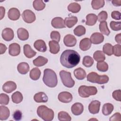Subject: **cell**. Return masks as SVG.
<instances>
[{
  "mask_svg": "<svg viewBox=\"0 0 121 121\" xmlns=\"http://www.w3.org/2000/svg\"><path fill=\"white\" fill-rule=\"evenodd\" d=\"M81 9L80 5L76 2L71 3L69 4L68 6V9L69 11L73 13H76L78 12Z\"/></svg>",
  "mask_w": 121,
  "mask_h": 121,
  "instance_id": "35",
  "label": "cell"
},
{
  "mask_svg": "<svg viewBox=\"0 0 121 121\" xmlns=\"http://www.w3.org/2000/svg\"><path fill=\"white\" fill-rule=\"evenodd\" d=\"M71 111L74 115H79L83 112L84 106L81 103H76L72 105Z\"/></svg>",
  "mask_w": 121,
  "mask_h": 121,
  "instance_id": "16",
  "label": "cell"
},
{
  "mask_svg": "<svg viewBox=\"0 0 121 121\" xmlns=\"http://www.w3.org/2000/svg\"><path fill=\"white\" fill-rule=\"evenodd\" d=\"M23 50L25 55L28 58H33L36 54V52L33 50L30 45L28 44H26L24 45Z\"/></svg>",
  "mask_w": 121,
  "mask_h": 121,
  "instance_id": "21",
  "label": "cell"
},
{
  "mask_svg": "<svg viewBox=\"0 0 121 121\" xmlns=\"http://www.w3.org/2000/svg\"><path fill=\"white\" fill-rule=\"evenodd\" d=\"M100 104V102L98 100L92 101L88 105L89 112L93 114L98 113L99 112Z\"/></svg>",
  "mask_w": 121,
  "mask_h": 121,
  "instance_id": "9",
  "label": "cell"
},
{
  "mask_svg": "<svg viewBox=\"0 0 121 121\" xmlns=\"http://www.w3.org/2000/svg\"><path fill=\"white\" fill-rule=\"evenodd\" d=\"M50 37L53 41H55L57 42H59L60 39V33L56 31H53L51 32Z\"/></svg>",
  "mask_w": 121,
  "mask_h": 121,
  "instance_id": "46",
  "label": "cell"
},
{
  "mask_svg": "<svg viewBox=\"0 0 121 121\" xmlns=\"http://www.w3.org/2000/svg\"><path fill=\"white\" fill-rule=\"evenodd\" d=\"M18 38L22 41H25L29 37V33L26 29L24 28H19L17 30Z\"/></svg>",
  "mask_w": 121,
  "mask_h": 121,
  "instance_id": "23",
  "label": "cell"
},
{
  "mask_svg": "<svg viewBox=\"0 0 121 121\" xmlns=\"http://www.w3.org/2000/svg\"><path fill=\"white\" fill-rule=\"evenodd\" d=\"M58 98L59 100L63 103H68L70 102L73 99L72 95L68 92H61L58 95Z\"/></svg>",
  "mask_w": 121,
  "mask_h": 121,
  "instance_id": "8",
  "label": "cell"
},
{
  "mask_svg": "<svg viewBox=\"0 0 121 121\" xmlns=\"http://www.w3.org/2000/svg\"><path fill=\"white\" fill-rule=\"evenodd\" d=\"M99 30L101 33V34L103 35H109L110 31L109 29L108 28L107 26V23L105 21L101 22L99 24Z\"/></svg>",
  "mask_w": 121,
  "mask_h": 121,
  "instance_id": "34",
  "label": "cell"
},
{
  "mask_svg": "<svg viewBox=\"0 0 121 121\" xmlns=\"http://www.w3.org/2000/svg\"><path fill=\"white\" fill-rule=\"evenodd\" d=\"M14 36L13 30L10 28H5L2 30V37L6 41H11Z\"/></svg>",
  "mask_w": 121,
  "mask_h": 121,
  "instance_id": "11",
  "label": "cell"
},
{
  "mask_svg": "<svg viewBox=\"0 0 121 121\" xmlns=\"http://www.w3.org/2000/svg\"><path fill=\"white\" fill-rule=\"evenodd\" d=\"M0 19H2L4 17L5 14V9L4 7L0 6Z\"/></svg>",
  "mask_w": 121,
  "mask_h": 121,
  "instance_id": "53",
  "label": "cell"
},
{
  "mask_svg": "<svg viewBox=\"0 0 121 121\" xmlns=\"http://www.w3.org/2000/svg\"><path fill=\"white\" fill-rule=\"evenodd\" d=\"M113 54L117 57L121 56V45L120 44H117L113 47Z\"/></svg>",
  "mask_w": 121,
  "mask_h": 121,
  "instance_id": "47",
  "label": "cell"
},
{
  "mask_svg": "<svg viewBox=\"0 0 121 121\" xmlns=\"http://www.w3.org/2000/svg\"><path fill=\"white\" fill-rule=\"evenodd\" d=\"M105 2L104 0H93L91 2L92 7L94 9H98L104 7Z\"/></svg>",
  "mask_w": 121,
  "mask_h": 121,
  "instance_id": "37",
  "label": "cell"
},
{
  "mask_svg": "<svg viewBox=\"0 0 121 121\" xmlns=\"http://www.w3.org/2000/svg\"><path fill=\"white\" fill-rule=\"evenodd\" d=\"M74 75L75 78L78 80L84 79L86 76L85 70L81 68H78L74 71Z\"/></svg>",
  "mask_w": 121,
  "mask_h": 121,
  "instance_id": "25",
  "label": "cell"
},
{
  "mask_svg": "<svg viewBox=\"0 0 121 121\" xmlns=\"http://www.w3.org/2000/svg\"><path fill=\"white\" fill-rule=\"evenodd\" d=\"M87 80L93 83L104 84L109 81V77L106 75H99L95 72L89 73L87 75Z\"/></svg>",
  "mask_w": 121,
  "mask_h": 121,
  "instance_id": "4",
  "label": "cell"
},
{
  "mask_svg": "<svg viewBox=\"0 0 121 121\" xmlns=\"http://www.w3.org/2000/svg\"><path fill=\"white\" fill-rule=\"evenodd\" d=\"M86 33V28L82 25L77 26L74 29V34L78 36H81Z\"/></svg>",
  "mask_w": 121,
  "mask_h": 121,
  "instance_id": "40",
  "label": "cell"
},
{
  "mask_svg": "<svg viewBox=\"0 0 121 121\" xmlns=\"http://www.w3.org/2000/svg\"><path fill=\"white\" fill-rule=\"evenodd\" d=\"M63 43L67 47H73L77 43V39L73 35L69 34L64 36Z\"/></svg>",
  "mask_w": 121,
  "mask_h": 121,
  "instance_id": "10",
  "label": "cell"
},
{
  "mask_svg": "<svg viewBox=\"0 0 121 121\" xmlns=\"http://www.w3.org/2000/svg\"><path fill=\"white\" fill-rule=\"evenodd\" d=\"M115 41L118 43L119 44L121 43V34L119 33L116 35L115 37Z\"/></svg>",
  "mask_w": 121,
  "mask_h": 121,
  "instance_id": "54",
  "label": "cell"
},
{
  "mask_svg": "<svg viewBox=\"0 0 121 121\" xmlns=\"http://www.w3.org/2000/svg\"><path fill=\"white\" fill-rule=\"evenodd\" d=\"M22 17L24 21L26 23H32L36 19L35 13L29 9L24 10L22 14Z\"/></svg>",
  "mask_w": 121,
  "mask_h": 121,
  "instance_id": "7",
  "label": "cell"
},
{
  "mask_svg": "<svg viewBox=\"0 0 121 121\" xmlns=\"http://www.w3.org/2000/svg\"><path fill=\"white\" fill-rule=\"evenodd\" d=\"M17 69L19 73L21 74H26L29 70V66L27 63L22 62L18 64Z\"/></svg>",
  "mask_w": 121,
  "mask_h": 121,
  "instance_id": "27",
  "label": "cell"
},
{
  "mask_svg": "<svg viewBox=\"0 0 121 121\" xmlns=\"http://www.w3.org/2000/svg\"><path fill=\"white\" fill-rule=\"evenodd\" d=\"M12 101L14 103L19 104L21 103L23 99V96L22 94L18 91L15 92L11 95Z\"/></svg>",
  "mask_w": 121,
  "mask_h": 121,
  "instance_id": "33",
  "label": "cell"
},
{
  "mask_svg": "<svg viewBox=\"0 0 121 121\" xmlns=\"http://www.w3.org/2000/svg\"><path fill=\"white\" fill-rule=\"evenodd\" d=\"M103 52L108 56H111L113 54V46L109 43L104 44L103 47Z\"/></svg>",
  "mask_w": 121,
  "mask_h": 121,
  "instance_id": "38",
  "label": "cell"
},
{
  "mask_svg": "<svg viewBox=\"0 0 121 121\" xmlns=\"http://www.w3.org/2000/svg\"><path fill=\"white\" fill-rule=\"evenodd\" d=\"M43 80L45 85L49 87H55L58 83L56 73L53 70L49 69L44 70Z\"/></svg>",
  "mask_w": 121,
  "mask_h": 121,
  "instance_id": "2",
  "label": "cell"
},
{
  "mask_svg": "<svg viewBox=\"0 0 121 121\" xmlns=\"http://www.w3.org/2000/svg\"><path fill=\"white\" fill-rule=\"evenodd\" d=\"M111 17L115 20H120L121 18V14L119 11H113L111 13Z\"/></svg>",
  "mask_w": 121,
  "mask_h": 121,
  "instance_id": "49",
  "label": "cell"
},
{
  "mask_svg": "<svg viewBox=\"0 0 121 121\" xmlns=\"http://www.w3.org/2000/svg\"><path fill=\"white\" fill-rule=\"evenodd\" d=\"M34 99L36 103H46L48 100V98L45 93L40 92L35 95Z\"/></svg>",
  "mask_w": 121,
  "mask_h": 121,
  "instance_id": "18",
  "label": "cell"
},
{
  "mask_svg": "<svg viewBox=\"0 0 121 121\" xmlns=\"http://www.w3.org/2000/svg\"><path fill=\"white\" fill-rule=\"evenodd\" d=\"M33 6L36 10L40 11L45 8V4L42 0H35L33 1Z\"/></svg>",
  "mask_w": 121,
  "mask_h": 121,
  "instance_id": "36",
  "label": "cell"
},
{
  "mask_svg": "<svg viewBox=\"0 0 121 121\" xmlns=\"http://www.w3.org/2000/svg\"><path fill=\"white\" fill-rule=\"evenodd\" d=\"M96 68L97 70L100 71L105 72L108 69V65L106 62L104 61L101 62H97Z\"/></svg>",
  "mask_w": 121,
  "mask_h": 121,
  "instance_id": "42",
  "label": "cell"
},
{
  "mask_svg": "<svg viewBox=\"0 0 121 121\" xmlns=\"http://www.w3.org/2000/svg\"><path fill=\"white\" fill-rule=\"evenodd\" d=\"M38 116L44 121H51L54 118L53 111L45 105H40L37 109Z\"/></svg>",
  "mask_w": 121,
  "mask_h": 121,
  "instance_id": "3",
  "label": "cell"
},
{
  "mask_svg": "<svg viewBox=\"0 0 121 121\" xmlns=\"http://www.w3.org/2000/svg\"><path fill=\"white\" fill-rule=\"evenodd\" d=\"M9 101V95L1 93L0 95V104L3 105H7Z\"/></svg>",
  "mask_w": 121,
  "mask_h": 121,
  "instance_id": "44",
  "label": "cell"
},
{
  "mask_svg": "<svg viewBox=\"0 0 121 121\" xmlns=\"http://www.w3.org/2000/svg\"><path fill=\"white\" fill-rule=\"evenodd\" d=\"M80 56L75 51L67 50L62 52L60 57L61 64L67 68L70 69L77 66L80 62Z\"/></svg>",
  "mask_w": 121,
  "mask_h": 121,
  "instance_id": "1",
  "label": "cell"
},
{
  "mask_svg": "<svg viewBox=\"0 0 121 121\" xmlns=\"http://www.w3.org/2000/svg\"><path fill=\"white\" fill-rule=\"evenodd\" d=\"M0 54H2L4 53L7 50V47L6 45L2 43H0Z\"/></svg>",
  "mask_w": 121,
  "mask_h": 121,
  "instance_id": "52",
  "label": "cell"
},
{
  "mask_svg": "<svg viewBox=\"0 0 121 121\" xmlns=\"http://www.w3.org/2000/svg\"><path fill=\"white\" fill-rule=\"evenodd\" d=\"M17 88L16 84L12 81H8L5 83L2 86L3 90L7 93H10Z\"/></svg>",
  "mask_w": 121,
  "mask_h": 121,
  "instance_id": "13",
  "label": "cell"
},
{
  "mask_svg": "<svg viewBox=\"0 0 121 121\" xmlns=\"http://www.w3.org/2000/svg\"><path fill=\"white\" fill-rule=\"evenodd\" d=\"M48 62V59L44 57L39 56L35 59L33 60V63L34 65L37 67H41L44 66Z\"/></svg>",
  "mask_w": 121,
  "mask_h": 121,
  "instance_id": "29",
  "label": "cell"
},
{
  "mask_svg": "<svg viewBox=\"0 0 121 121\" xmlns=\"http://www.w3.org/2000/svg\"><path fill=\"white\" fill-rule=\"evenodd\" d=\"M108 17L107 13L105 11H101L98 15L97 20L99 22H104L105 21Z\"/></svg>",
  "mask_w": 121,
  "mask_h": 121,
  "instance_id": "45",
  "label": "cell"
},
{
  "mask_svg": "<svg viewBox=\"0 0 121 121\" xmlns=\"http://www.w3.org/2000/svg\"><path fill=\"white\" fill-rule=\"evenodd\" d=\"M93 58L97 62L103 61L105 59L104 53L102 51H96L93 54Z\"/></svg>",
  "mask_w": 121,
  "mask_h": 121,
  "instance_id": "32",
  "label": "cell"
},
{
  "mask_svg": "<svg viewBox=\"0 0 121 121\" xmlns=\"http://www.w3.org/2000/svg\"><path fill=\"white\" fill-rule=\"evenodd\" d=\"M112 4L115 6H120L121 5V0H112Z\"/></svg>",
  "mask_w": 121,
  "mask_h": 121,
  "instance_id": "55",
  "label": "cell"
},
{
  "mask_svg": "<svg viewBox=\"0 0 121 121\" xmlns=\"http://www.w3.org/2000/svg\"><path fill=\"white\" fill-rule=\"evenodd\" d=\"M60 76L63 85L69 88H71L75 85V81L71 77V73L62 70L60 73Z\"/></svg>",
  "mask_w": 121,
  "mask_h": 121,
  "instance_id": "6",
  "label": "cell"
},
{
  "mask_svg": "<svg viewBox=\"0 0 121 121\" xmlns=\"http://www.w3.org/2000/svg\"><path fill=\"white\" fill-rule=\"evenodd\" d=\"M78 22V18L75 16L67 17L64 20V23L68 28H71Z\"/></svg>",
  "mask_w": 121,
  "mask_h": 121,
  "instance_id": "26",
  "label": "cell"
},
{
  "mask_svg": "<svg viewBox=\"0 0 121 121\" xmlns=\"http://www.w3.org/2000/svg\"><path fill=\"white\" fill-rule=\"evenodd\" d=\"M110 121H121V115L119 112H116L109 119Z\"/></svg>",
  "mask_w": 121,
  "mask_h": 121,
  "instance_id": "50",
  "label": "cell"
},
{
  "mask_svg": "<svg viewBox=\"0 0 121 121\" xmlns=\"http://www.w3.org/2000/svg\"><path fill=\"white\" fill-rule=\"evenodd\" d=\"M13 118L16 121L20 120L22 118V112L20 111H16L13 115Z\"/></svg>",
  "mask_w": 121,
  "mask_h": 121,
  "instance_id": "51",
  "label": "cell"
},
{
  "mask_svg": "<svg viewBox=\"0 0 121 121\" xmlns=\"http://www.w3.org/2000/svg\"><path fill=\"white\" fill-rule=\"evenodd\" d=\"M51 24L52 26L55 28H63L66 27L64 20L60 17L53 18L52 20Z\"/></svg>",
  "mask_w": 121,
  "mask_h": 121,
  "instance_id": "15",
  "label": "cell"
},
{
  "mask_svg": "<svg viewBox=\"0 0 121 121\" xmlns=\"http://www.w3.org/2000/svg\"><path fill=\"white\" fill-rule=\"evenodd\" d=\"M121 22H115L112 21L110 24L111 28L113 31H120L121 29Z\"/></svg>",
  "mask_w": 121,
  "mask_h": 121,
  "instance_id": "43",
  "label": "cell"
},
{
  "mask_svg": "<svg viewBox=\"0 0 121 121\" xmlns=\"http://www.w3.org/2000/svg\"><path fill=\"white\" fill-rule=\"evenodd\" d=\"M113 98L118 101H121V91L120 89L115 90L112 94Z\"/></svg>",
  "mask_w": 121,
  "mask_h": 121,
  "instance_id": "48",
  "label": "cell"
},
{
  "mask_svg": "<svg viewBox=\"0 0 121 121\" xmlns=\"http://www.w3.org/2000/svg\"><path fill=\"white\" fill-rule=\"evenodd\" d=\"M10 112L9 108L5 106H0V120L1 121L6 120L9 116Z\"/></svg>",
  "mask_w": 121,
  "mask_h": 121,
  "instance_id": "24",
  "label": "cell"
},
{
  "mask_svg": "<svg viewBox=\"0 0 121 121\" xmlns=\"http://www.w3.org/2000/svg\"><path fill=\"white\" fill-rule=\"evenodd\" d=\"M114 109L113 105L110 103H106L104 104L102 112L104 115H109L113 111Z\"/></svg>",
  "mask_w": 121,
  "mask_h": 121,
  "instance_id": "30",
  "label": "cell"
},
{
  "mask_svg": "<svg viewBox=\"0 0 121 121\" xmlns=\"http://www.w3.org/2000/svg\"><path fill=\"white\" fill-rule=\"evenodd\" d=\"M48 44L51 53L55 54L59 52L60 49V46L58 42L52 40L49 41Z\"/></svg>",
  "mask_w": 121,
  "mask_h": 121,
  "instance_id": "22",
  "label": "cell"
},
{
  "mask_svg": "<svg viewBox=\"0 0 121 121\" xmlns=\"http://www.w3.org/2000/svg\"><path fill=\"white\" fill-rule=\"evenodd\" d=\"M97 20V16L93 13L89 14L86 16V25L89 26H94L96 23Z\"/></svg>",
  "mask_w": 121,
  "mask_h": 121,
  "instance_id": "28",
  "label": "cell"
},
{
  "mask_svg": "<svg viewBox=\"0 0 121 121\" xmlns=\"http://www.w3.org/2000/svg\"><path fill=\"white\" fill-rule=\"evenodd\" d=\"M8 17L11 20H17L19 19L20 16V13L19 10L15 8H12L9 9L8 13Z\"/></svg>",
  "mask_w": 121,
  "mask_h": 121,
  "instance_id": "17",
  "label": "cell"
},
{
  "mask_svg": "<svg viewBox=\"0 0 121 121\" xmlns=\"http://www.w3.org/2000/svg\"><path fill=\"white\" fill-rule=\"evenodd\" d=\"M90 40L91 43L93 44H100L104 41V36L101 33L95 32L91 35L90 37Z\"/></svg>",
  "mask_w": 121,
  "mask_h": 121,
  "instance_id": "14",
  "label": "cell"
},
{
  "mask_svg": "<svg viewBox=\"0 0 121 121\" xmlns=\"http://www.w3.org/2000/svg\"><path fill=\"white\" fill-rule=\"evenodd\" d=\"M58 119L60 121H70L71 120L70 115L66 112L61 111L58 113Z\"/></svg>",
  "mask_w": 121,
  "mask_h": 121,
  "instance_id": "39",
  "label": "cell"
},
{
  "mask_svg": "<svg viewBox=\"0 0 121 121\" xmlns=\"http://www.w3.org/2000/svg\"><path fill=\"white\" fill-rule=\"evenodd\" d=\"M41 74V71L38 68H34L30 70V78L33 80H37L40 78Z\"/></svg>",
  "mask_w": 121,
  "mask_h": 121,
  "instance_id": "31",
  "label": "cell"
},
{
  "mask_svg": "<svg viewBox=\"0 0 121 121\" xmlns=\"http://www.w3.org/2000/svg\"><path fill=\"white\" fill-rule=\"evenodd\" d=\"M78 93L82 97L86 98L91 95H94L97 93V88L94 86H86L82 85L79 86L78 89Z\"/></svg>",
  "mask_w": 121,
  "mask_h": 121,
  "instance_id": "5",
  "label": "cell"
},
{
  "mask_svg": "<svg viewBox=\"0 0 121 121\" xmlns=\"http://www.w3.org/2000/svg\"><path fill=\"white\" fill-rule=\"evenodd\" d=\"M91 43H92L90 39L85 38L80 41L79 43V48L82 51H87L91 47Z\"/></svg>",
  "mask_w": 121,
  "mask_h": 121,
  "instance_id": "20",
  "label": "cell"
},
{
  "mask_svg": "<svg viewBox=\"0 0 121 121\" xmlns=\"http://www.w3.org/2000/svg\"><path fill=\"white\" fill-rule=\"evenodd\" d=\"M94 63V60L92 57L89 56H85L83 59V65L87 68L91 67Z\"/></svg>",
  "mask_w": 121,
  "mask_h": 121,
  "instance_id": "41",
  "label": "cell"
},
{
  "mask_svg": "<svg viewBox=\"0 0 121 121\" xmlns=\"http://www.w3.org/2000/svg\"><path fill=\"white\" fill-rule=\"evenodd\" d=\"M35 49L40 52H45L47 50V46L45 42L41 39L36 40L34 43Z\"/></svg>",
  "mask_w": 121,
  "mask_h": 121,
  "instance_id": "19",
  "label": "cell"
},
{
  "mask_svg": "<svg viewBox=\"0 0 121 121\" xmlns=\"http://www.w3.org/2000/svg\"><path fill=\"white\" fill-rule=\"evenodd\" d=\"M20 46L17 43H12L9 45V53L12 56H16L20 54Z\"/></svg>",
  "mask_w": 121,
  "mask_h": 121,
  "instance_id": "12",
  "label": "cell"
}]
</instances>
